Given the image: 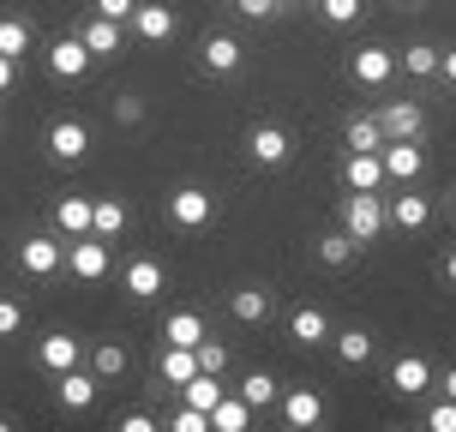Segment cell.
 <instances>
[{
	"mask_svg": "<svg viewBox=\"0 0 456 432\" xmlns=\"http://www.w3.org/2000/svg\"><path fill=\"white\" fill-rule=\"evenodd\" d=\"M78 361H85V342L67 337V330L37 342V366H48V372H67V366H78Z\"/></svg>",
	"mask_w": 456,
	"mask_h": 432,
	"instance_id": "9a60e30c",
	"label": "cell"
},
{
	"mask_svg": "<svg viewBox=\"0 0 456 432\" xmlns=\"http://www.w3.org/2000/svg\"><path fill=\"white\" fill-rule=\"evenodd\" d=\"M234 12H240V19H271L276 0H234Z\"/></svg>",
	"mask_w": 456,
	"mask_h": 432,
	"instance_id": "60d3db41",
	"label": "cell"
},
{
	"mask_svg": "<svg viewBox=\"0 0 456 432\" xmlns=\"http://www.w3.org/2000/svg\"><path fill=\"white\" fill-rule=\"evenodd\" d=\"M396 67L409 72V78H433V72H438V48L433 43H414V48L396 54Z\"/></svg>",
	"mask_w": 456,
	"mask_h": 432,
	"instance_id": "4dcf8cb0",
	"label": "cell"
},
{
	"mask_svg": "<svg viewBox=\"0 0 456 432\" xmlns=\"http://www.w3.org/2000/svg\"><path fill=\"white\" fill-rule=\"evenodd\" d=\"M228 313H234L240 324H258L265 313H271V295H265L258 282H247V289H234V295H228Z\"/></svg>",
	"mask_w": 456,
	"mask_h": 432,
	"instance_id": "cb8c5ba5",
	"label": "cell"
},
{
	"mask_svg": "<svg viewBox=\"0 0 456 432\" xmlns=\"http://www.w3.org/2000/svg\"><path fill=\"white\" fill-rule=\"evenodd\" d=\"M372 120H379V133H385V138H420V133H427V114H420V102H385Z\"/></svg>",
	"mask_w": 456,
	"mask_h": 432,
	"instance_id": "52a82bcc",
	"label": "cell"
},
{
	"mask_svg": "<svg viewBox=\"0 0 456 432\" xmlns=\"http://www.w3.org/2000/svg\"><path fill=\"white\" fill-rule=\"evenodd\" d=\"M162 337L181 342V348H199V342H205V319H199L192 306H186V313H168V319H162Z\"/></svg>",
	"mask_w": 456,
	"mask_h": 432,
	"instance_id": "484cf974",
	"label": "cell"
},
{
	"mask_svg": "<svg viewBox=\"0 0 456 432\" xmlns=\"http://www.w3.org/2000/svg\"><path fill=\"white\" fill-rule=\"evenodd\" d=\"M330 342H337V361H342V366H366L379 337H372V330H337Z\"/></svg>",
	"mask_w": 456,
	"mask_h": 432,
	"instance_id": "83f0119b",
	"label": "cell"
},
{
	"mask_svg": "<svg viewBox=\"0 0 456 432\" xmlns=\"http://www.w3.org/2000/svg\"><path fill=\"white\" fill-rule=\"evenodd\" d=\"M181 396H186V409H205L210 414L228 396V385H223V372H199V379H186V385H181Z\"/></svg>",
	"mask_w": 456,
	"mask_h": 432,
	"instance_id": "603a6c76",
	"label": "cell"
},
{
	"mask_svg": "<svg viewBox=\"0 0 456 432\" xmlns=\"http://www.w3.org/2000/svg\"><path fill=\"white\" fill-rule=\"evenodd\" d=\"M96 12H102V19H120V24H133L138 0H96Z\"/></svg>",
	"mask_w": 456,
	"mask_h": 432,
	"instance_id": "ab89813d",
	"label": "cell"
},
{
	"mask_svg": "<svg viewBox=\"0 0 456 432\" xmlns=\"http://www.w3.org/2000/svg\"><path fill=\"white\" fill-rule=\"evenodd\" d=\"M0 54L6 61H24L30 54V24L24 19H0Z\"/></svg>",
	"mask_w": 456,
	"mask_h": 432,
	"instance_id": "1f68e13d",
	"label": "cell"
},
{
	"mask_svg": "<svg viewBox=\"0 0 456 432\" xmlns=\"http://www.w3.org/2000/svg\"><path fill=\"white\" fill-rule=\"evenodd\" d=\"M289 337L313 348V342H324V337H330V319H324L319 306H295V319H289Z\"/></svg>",
	"mask_w": 456,
	"mask_h": 432,
	"instance_id": "4316f807",
	"label": "cell"
},
{
	"mask_svg": "<svg viewBox=\"0 0 456 432\" xmlns=\"http://www.w3.org/2000/svg\"><path fill=\"white\" fill-rule=\"evenodd\" d=\"M252 414H258V409H252L247 396H240V390H228L223 403L210 409V427H216V432H247V427H252Z\"/></svg>",
	"mask_w": 456,
	"mask_h": 432,
	"instance_id": "44dd1931",
	"label": "cell"
},
{
	"mask_svg": "<svg viewBox=\"0 0 456 432\" xmlns=\"http://www.w3.org/2000/svg\"><path fill=\"white\" fill-rule=\"evenodd\" d=\"M67 271L78 282H102L109 276V240L102 234H72L67 240Z\"/></svg>",
	"mask_w": 456,
	"mask_h": 432,
	"instance_id": "7a4b0ae2",
	"label": "cell"
},
{
	"mask_svg": "<svg viewBox=\"0 0 456 432\" xmlns=\"http://www.w3.org/2000/svg\"><path fill=\"white\" fill-rule=\"evenodd\" d=\"M240 396H247L252 409H271L276 403V379L271 372H247V379H240Z\"/></svg>",
	"mask_w": 456,
	"mask_h": 432,
	"instance_id": "e575fe53",
	"label": "cell"
},
{
	"mask_svg": "<svg viewBox=\"0 0 456 432\" xmlns=\"http://www.w3.org/2000/svg\"><path fill=\"white\" fill-rule=\"evenodd\" d=\"M157 372H162V385L181 390L186 379H199V348H181V342H168V348H162V361H157Z\"/></svg>",
	"mask_w": 456,
	"mask_h": 432,
	"instance_id": "ac0fdd59",
	"label": "cell"
},
{
	"mask_svg": "<svg viewBox=\"0 0 456 432\" xmlns=\"http://www.w3.org/2000/svg\"><path fill=\"white\" fill-rule=\"evenodd\" d=\"M85 151H91V133H85V120H54L48 126V157L54 162H85Z\"/></svg>",
	"mask_w": 456,
	"mask_h": 432,
	"instance_id": "5b68a950",
	"label": "cell"
},
{
	"mask_svg": "<svg viewBox=\"0 0 456 432\" xmlns=\"http://www.w3.org/2000/svg\"><path fill=\"white\" fill-rule=\"evenodd\" d=\"M133 37H138V43H168V37H175V12H168L162 0H138Z\"/></svg>",
	"mask_w": 456,
	"mask_h": 432,
	"instance_id": "30bf717a",
	"label": "cell"
},
{
	"mask_svg": "<svg viewBox=\"0 0 456 432\" xmlns=\"http://www.w3.org/2000/svg\"><path fill=\"white\" fill-rule=\"evenodd\" d=\"M91 48H85V37H61V43H48V72L54 78H85L91 72Z\"/></svg>",
	"mask_w": 456,
	"mask_h": 432,
	"instance_id": "8992f818",
	"label": "cell"
},
{
	"mask_svg": "<svg viewBox=\"0 0 456 432\" xmlns=\"http://www.w3.org/2000/svg\"><path fill=\"white\" fill-rule=\"evenodd\" d=\"M438 390H444V396H451V403H456V366H451V372H444V379H438Z\"/></svg>",
	"mask_w": 456,
	"mask_h": 432,
	"instance_id": "bcb514c9",
	"label": "cell"
},
{
	"mask_svg": "<svg viewBox=\"0 0 456 432\" xmlns=\"http://www.w3.org/2000/svg\"><path fill=\"white\" fill-rule=\"evenodd\" d=\"M276 6H306V0H276Z\"/></svg>",
	"mask_w": 456,
	"mask_h": 432,
	"instance_id": "c3c4849f",
	"label": "cell"
},
{
	"mask_svg": "<svg viewBox=\"0 0 456 432\" xmlns=\"http://www.w3.org/2000/svg\"><path fill=\"white\" fill-rule=\"evenodd\" d=\"M324 6V24H354L361 19V0H319Z\"/></svg>",
	"mask_w": 456,
	"mask_h": 432,
	"instance_id": "8d00e7d4",
	"label": "cell"
},
{
	"mask_svg": "<svg viewBox=\"0 0 456 432\" xmlns=\"http://www.w3.org/2000/svg\"><path fill=\"white\" fill-rule=\"evenodd\" d=\"M91 205L96 199H85V192H67V199H61V205H54V228H61V234H91Z\"/></svg>",
	"mask_w": 456,
	"mask_h": 432,
	"instance_id": "d6986e66",
	"label": "cell"
},
{
	"mask_svg": "<svg viewBox=\"0 0 456 432\" xmlns=\"http://www.w3.org/2000/svg\"><path fill=\"white\" fill-rule=\"evenodd\" d=\"M120 282H126V295H133V300H157L162 295V265H157V258H133Z\"/></svg>",
	"mask_w": 456,
	"mask_h": 432,
	"instance_id": "ffe728a7",
	"label": "cell"
},
{
	"mask_svg": "<svg viewBox=\"0 0 456 432\" xmlns=\"http://www.w3.org/2000/svg\"><path fill=\"white\" fill-rule=\"evenodd\" d=\"M427 427H433V432H456V403H451V396H438L433 409H427Z\"/></svg>",
	"mask_w": 456,
	"mask_h": 432,
	"instance_id": "74e56055",
	"label": "cell"
},
{
	"mask_svg": "<svg viewBox=\"0 0 456 432\" xmlns=\"http://www.w3.org/2000/svg\"><path fill=\"white\" fill-rule=\"evenodd\" d=\"M438 379H433V366L420 361V355H403V361L390 366V390L396 396H420V390H433Z\"/></svg>",
	"mask_w": 456,
	"mask_h": 432,
	"instance_id": "5bb4252c",
	"label": "cell"
},
{
	"mask_svg": "<svg viewBox=\"0 0 456 432\" xmlns=\"http://www.w3.org/2000/svg\"><path fill=\"white\" fill-rule=\"evenodd\" d=\"M138 114H144V109H138V96H120V102H114V120H120V126L138 120Z\"/></svg>",
	"mask_w": 456,
	"mask_h": 432,
	"instance_id": "b9f144b4",
	"label": "cell"
},
{
	"mask_svg": "<svg viewBox=\"0 0 456 432\" xmlns=\"http://www.w3.org/2000/svg\"><path fill=\"white\" fill-rule=\"evenodd\" d=\"M54 403H61V409H91L96 403V372H78V366L54 372Z\"/></svg>",
	"mask_w": 456,
	"mask_h": 432,
	"instance_id": "7c38bea8",
	"label": "cell"
},
{
	"mask_svg": "<svg viewBox=\"0 0 456 432\" xmlns=\"http://www.w3.org/2000/svg\"><path fill=\"white\" fill-rule=\"evenodd\" d=\"M168 216H175L181 228H205L210 216H216V205H210V192H205V186H181V192L168 199Z\"/></svg>",
	"mask_w": 456,
	"mask_h": 432,
	"instance_id": "9c48e42d",
	"label": "cell"
},
{
	"mask_svg": "<svg viewBox=\"0 0 456 432\" xmlns=\"http://www.w3.org/2000/svg\"><path fill=\"white\" fill-rule=\"evenodd\" d=\"M199 61H205L210 72H234V67H240V43H234V37H205Z\"/></svg>",
	"mask_w": 456,
	"mask_h": 432,
	"instance_id": "f1b7e54d",
	"label": "cell"
},
{
	"mask_svg": "<svg viewBox=\"0 0 456 432\" xmlns=\"http://www.w3.org/2000/svg\"><path fill=\"white\" fill-rule=\"evenodd\" d=\"M282 420H289V427H319L324 420V396L306 390V385H295L289 396H282Z\"/></svg>",
	"mask_w": 456,
	"mask_h": 432,
	"instance_id": "e0dca14e",
	"label": "cell"
},
{
	"mask_svg": "<svg viewBox=\"0 0 456 432\" xmlns=\"http://www.w3.org/2000/svg\"><path fill=\"white\" fill-rule=\"evenodd\" d=\"M385 181H420V168H427V157H420V138H385Z\"/></svg>",
	"mask_w": 456,
	"mask_h": 432,
	"instance_id": "3957f363",
	"label": "cell"
},
{
	"mask_svg": "<svg viewBox=\"0 0 456 432\" xmlns=\"http://www.w3.org/2000/svg\"><path fill=\"white\" fill-rule=\"evenodd\" d=\"M19 265L30 276H54L61 265H67V240H54V234H30L19 247Z\"/></svg>",
	"mask_w": 456,
	"mask_h": 432,
	"instance_id": "277c9868",
	"label": "cell"
},
{
	"mask_svg": "<svg viewBox=\"0 0 456 432\" xmlns=\"http://www.w3.org/2000/svg\"><path fill=\"white\" fill-rule=\"evenodd\" d=\"M91 372L96 379H120V372H126V348H120V342H96Z\"/></svg>",
	"mask_w": 456,
	"mask_h": 432,
	"instance_id": "836d02e7",
	"label": "cell"
},
{
	"mask_svg": "<svg viewBox=\"0 0 456 432\" xmlns=\"http://www.w3.org/2000/svg\"><path fill=\"white\" fill-rule=\"evenodd\" d=\"M289 133L282 126H252V138H247V157L258 162V168H276V162H289Z\"/></svg>",
	"mask_w": 456,
	"mask_h": 432,
	"instance_id": "4fadbf2b",
	"label": "cell"
},
{
	"mask_svg": "<svg viewBox=\"0 0 456 432\" xmlns=\"http://www.w3.org/2000/svg\"><path fill=\"white\" fill-rule=\"evenodd\" d=\"M444 282L456 289V252H444Z\"/></svg>",
	"mask_w": 456,
	"mask_h": 432,
	"instance_id": "7dc6e473",
	"label": "cell"
},
{
	"mask_svg": "<svg viewBox=\"0 0 456 432\" xmlns=\"http://www.w3.org/2000/svg\"><path fill=\"white\" fill-rule=\"evenodd\" d=\"M348 72L361 78L366 91H379V85H385L390 72H396V54H390V48H379V43H366V48H354V61H348Z\"/></svg>",
	"mask_w": 456,
	"mask_h": 432,
	"instance_id": "ba28073f",
	"label": "cell"
},
{
	"mask_svg": "<svg viewBox=\"0 0 456 432\" xmlns=\"http://www.w3.org/2000/svg\"><path fill=\"white\" fill-rule=\"evenodd\" d=\"M348 151H385V133H379L372 114H354L348 120Z\"/></svg>",
	"mask_w": 456,
	"mask_h": 432,
	"instance_id": "d6a6232c",
	"label": "cell"
},
{
	"mask_svg": "<svg viewBox=\"0 0 456 432\" xmlns=\"http://www.w3.org/2000/svg\"><path fill=\"white\" fill-rule=\"evenodd\" d=\"M12 85H19V61H6V54H0V96L12 91Z\"/></svg>",
	"mask_w": 456,
	"mask_h": 432,
	"instance_id": "7bdbcfd3",
	"label": "cell"
},
{
	"mask_svg": "<svg viewBox=\"0 0 456 432\" xmlns=\"http://www.w3.org/2000/svg\"><path fill=\"white\" fill-rule=\"evenodd\" d=\"M24 330V306L19 300H0V337H19Z\"/></svg>",
	"mask_w": 456,
	"mask_h": 432,
	"instance_id": "f35d334b",
	"label": "cell"
},
{
	"mask_svg": "<svg viewBox=\"0 0 456 432\" xmlns=\"http://www.w3.org/2000/svg\"><path fill=\"white\" fill-rule=\"evenodd\" d=\"M451 216H456V192H451Z\"/></svg>",
	"mask_w": 456,
	"mask_h": 432,
	"instance_id": "681fc988",
	"label": "cell"
},
{
	"mask_svg": "<svg viewBox=\"0 0 456 432\" xmlns=\"http://www.w3.org/2000/svg\"><path fill=\"white\" fill-rule=\"evenodd\" d=\"M385 223H390V210H385L379 192H348V199H342V228H348L361 247H372V240L385 234Z\"/></svg>",
	"mask_w": 456,
	"mask_h": 432,
	"instance_id": "6da1fadb",
	"label": "cell"
},
{
	"mask_svg": "<svg viewBox=\"0 0 456 432\" xmlns=\"http://www.w3.org/2000/svg\"><path fill=\"white\" fill-rule=\"evenodd\" d=\"M78 37H85V48H91L96 61L120 54V19H102V12H91V19L78 24Z\"/></svg>",
	"mask_w": 456,
	"mask_h": 432,
	"instance_id": "2e32d148",
	"label": "cell"
},
{
	"mask_svg": "<svg viewBox=\"0 0 456 432\" xmlns=\"http://www.w3.org/2000/svg\"><path fill=\"white\" fill-rule=\"evenodd\" d=\"M342 181H348V192H379V186H385V157H379V151H348Z\"/></svg>",
	"mask_w": 456,
	"mask_h": 432,
	"instance_id": "8fae6325",
	"label": "cell"
},
{
	"mask_svg": "<svg viewBox=\"0 0 456 432\" xmlns=\"http://www.w3.org/2000/svg\"><path fill=\"white\" fill-rule=\"evenodd\" d=\"M199 372H228V348H223V342H199Z\"/></svg>",
	"mask_w": 456,
	"mask_h": 432,
	"instance_id": "d590c367",
	"label": "cell"
},
{
	"mask_svg": "<svg viewBox=\"0 0 456 432\" xmlns=\"http://www.w3.org/2000/svg\"><path fill=\"white\" fill-rule=\"evenodd\" d=\"M390 223L396 228H427L433 223V199H427V192H396V199H390Z\"/></svg>",
	"mask_w": 456,
	"mask_h": 432,
	"instance_id": "7402d4cb",
	"label": "cell"
},
{
	"mask_svg": "<svg viewBox=\"0 0 456 432\" xmlns=\"http://www.w3.org/2000/svg\"><path fill=\"white\" fill-rule=\"evenodd\" d=\"M120 432H157V420H151V414H126V420H120Z\"/></svg>",
	"mask_w": 456,
	"mask_h": 432,
	"instance_id": "ee69618b",
	"label": "cell"
},
{
	"mask_svg": "<svg viewBox=\"0 0 456 432\" xmlns=\"http://www.w3.org/2000/svg\"><path fill=\"white\" fill-rule=\"evenodd\" d=\"M120 228H126V205H120V199H96V205H91V234L114 240Z\"/></svg>",
	"mask_w": 456,
	"mask_h": 432,
	"instance_id": "f546056e",
	"label": "cell"
},
{
	"mask_svg": "<svg viewBox=\"0 0 456 432\" xmlns=\"http://www.w3.org/2000/svg\"><path fill=\"white\" fill-rule=\"evenodd\" d=\"M438 72H444V78L456 85V48H438Z\"/></svg>",
	"mask_w": 456,
	"mask_h": 432,
	"instance_id": "f6af8a7d",
	"label": "cell"
},
{
	"mask_svg": "<svg viewBox=\"0 0 456 432\" xmlns=\"http://www.w3.org/2000/svg\"><path fill=\"white\" fill-rule=\"evenodd\" d=\"M354 252H361V240H354L348 228H337V234H324V240H319V265H324V271H342V265H354Z\"/></svg>",
	"mask_w": 456,
	"mask_h": 432,
	"instance_id": "d4e9b609",
	"label": "cell"
}]
</instances>
